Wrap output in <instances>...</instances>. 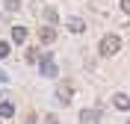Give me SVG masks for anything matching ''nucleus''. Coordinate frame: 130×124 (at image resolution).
Masks as SVG:
<instances>
[{
    "mask_svg": "<svg viewBox=\"0 0 130 124\" xmlns=\"http://www.w3.org/2000/svg\"><path fill=\"white\" fill-rule=\"evenodd\" d=\"M118 47H121V36L109 33V36H104V39H101L98 53H101V56H115V53H118Z\"/></svg>",
    "mask_w": 130,
    "mask_h": 124,
    "instance_id": "obj_1",
    "label": "nucleus"
},
{
    "mask_svg": "<svg viewBox=\"0 0 130 124\" xmlns=\"http://www.w3.org/2000/svg\"><path fill=\"white\" fill-rule=\"evenodd\" d=\"M39 71H41V77H56V62H53V56L50 53H44V56L39 59Z\"/></svg>",
    "mask_w": 130,
    "mask_h": 124,
    "instance_id": "obj_2",
    "label": "nucleus"
},
{
    "mask_svg": "<svg viewBox=\"0 0 130 124\" xmlns=\"http://www.w3.org/2000/svg\"><path fill=\"white\" fill-rule=\"evenodd\" d=\"M56 98H59V103H68V100L74 98V83L71 80H62L56 86Z\"/></svg>",
    "mask_w": 130,
    "mask_h": 124,
    "instance_id": "obj_3",
    "label": "nucleus"
},
{
    "mask_svg": "<svg viewBox=\"0 0 130 124\" xmlns=\"http://www.w3.org/2000/svg\"><path fill=\"white\" fill-rule=\"evenodd\" d=\"M53 41H56V30H53V27H39V44H53Z\"/></svg>",
    "mask_w": 130,
    "mask_h": 124,
    "instance_id": "obj_4",
    "label": "nucleus"
},
{
    "mask_svg": "<svg viewBox=\"0 0 130 124\" xmlns=\"http://www.w3.org/2000/svg\"><path fill=\"white\" fill-rule=\"evenodd\" d=\"M101 121V112L98 109H83L80 112V124H98Z\"/></svg>",
    "mask_w": 130,
    "mask_h": 124,
    "instance_id": "obj_5",
    "label": "nucleus"
},
{
    "mask_svg": "<svg viewBox=\"0 0 130 124\" xmlns=\"http://www.w3.org/2000/svg\"><path fill=\"white\" fill-rule=\"evenodd\" d=\"M12 41H15V44H24L27 41V30L24 27H12Z\"/></svg>",
    "mask_w": 130,
    "mask_h": 124,
    "instance_id": "obj_6",
    "label": "nucleus"
},
{
    "mask_svg": "<svg viewBox=\"0 0 130 124\" xmlns=\"http://www.w3.org/2000/svg\"><path fill=\"white\" fill-rule=\"evenodd\" d=\"M112 103H115V109H130V98H127V95H121V92L112 98Z\"/></svg>",
    "mask_w": 130,
    "mask_h": 124,
    "instance_id": "obj_7",
    "label": "nucleus"
},
{
    "mask_svg": "<svg viewBox=\"0 0 130 124\" xmlns=\"http://www.w3.org/2000/svg\"><path fill=\"white\" fill-rule=\"evenodd\" d=\"M68 30H71V33H83V30H86L83 18H68Z\"/></svg>",
    "mask_w": 130,
    "mask_h": 124,
    "instance_id": "obj_8",
    "label": "nucleus"
},
{
    "mask_svg": "<svg viewBox=\"0 0 130 124\" xmlns=\"http://www.w3.org/2000/svg\"><path fill=\"white\" fill-rule=\"evenodd\" d=\"M12 115H15V107H12L9 100H3V103H0V118H12Z\"/></svg>",
    "mask_w": 130,
    "mask_h": 124,
    "instance_id": "obj_9",
    "label": "nucleus"
},
{
    "mask_svg": "<svg viewBox=\"0 0 130 124\" xmlns=\"http://www.w3.org/2000/svg\"><path fill=\"white\" fill-rule=\"evenodd\" d=\"M44 21H47V27H53V24H56V21H59V15H56V9H44Z\"/></svg>",
    "mask_w": 130,
    "mask_h": 124,
    "instance_id": "obj_10",
    "label": "nucleus"
},
{
    "mask_svg": "<svg viewBox=\"0 0 130 124\" xmlns=\"http://www.w3.org/2000/svg\"><path fill=\"white\" fill-rule=\"evenodd\" d=\"M39 59H41L39 47H30V50H27V62H39Z\"/></svg>",
    "mask_w": 130,
    "mask_h": 124,
    "instance_id": "obj_11",
    "label": "nucleus"
},
{
    "mask_svg": "<svg viewBox=\"0 0 130 124\" xmlns=\"http://www.w3.org/2000/svg\"><path fill=\"white\" fill-rule=\"evenodd\" d=\"M6 9H9V12H15V9H21V0H6Z\"/></svg>",
    "mask_w": 130,
    "mask_h": 124,
    "instance_id": "obj_12",
    "label": "nucleus"
},
{
    "mask_svg": "<svg viewBox=\"0 0 130 124\" xmlns=\"http://www.w3.org/2000/svg\"><path fill=\"white\" fill-rule=\"evenodd\" d=\"M24 124H39V115H36V112H27V121Z\"/></svg>",
    "mask_w": 130,
    "mask_h": 124,
    "instance_id": "obj_13",
    "label": "nucleus"
},
{
    "mask_svg": "<svg viewBox=\"0 0 130 124\" xmlns=\"http://www.w3.org/2000/svg\"><path fill=\"white\" fill-rule=\"evenodd\" d=\"M0 56H9V41H0Z\"/></svg>",
    "mask_w": 130,
    "mask_h": 124,
    "instance_id": "obj_14",
    "label": "nucleus"
},
{
    "mask_svg": "<svg viewBox=\"0 0 130 124\" xmlns=\"http://www.w3.org/2000/svg\"><path fill=\"white\" fill-rule=\"evenodd\" d=\"M44 124H59V118L56 115H44Z\"/></svg>",
    "mask_w": 130,
    "mask_h": 124,
    "instance_id": "obj_15",
    "label": "nucleus"
},
{
    "mask_svg": "<svg viewBox=\"0 0 130 124\" xmlns=\"http://www.w3.org/2000/svg\"><path fill=\"white\" fill-rule=\"evenodd\" d=\"M121 9H124V12L130 15V0H121Z\"/></svg>",
    "mask_w": 130,
    "mask_h": 124,
    "instance_id": "obj_16",
    "label": "nucleus"
},
{
    "mask_svg": "<svg viewBox=\"0 0 130 124\" xmlns=\"http://www.w3.org/2000/svg\"><path fill=\"white\" fill-rule=\"evenodd\" d=\"M0 80H9V77H6V71H0Z\"/></svg>",
    "mask_w": 130,
    "mask_h": 124,
    "instance_id": "obj_17",
    "label": "nucleus"
},
{
    "mask_svg": "<svg viewBox=\"0 0 130 124\" xmlns=\"http://www.w3.org/2000/svg\"><path fill=\"white\" fill-rule=\"evenodd\" d=\"M127 124H130V118H127Z\"/></svg>",
    "mask_w": 130,
    "mask_h": 124,
    "instance_id": "obj_18",
    "label": "nucleus"
},
{
    "mask_svg": "<svg viewBox=\"0 0 130 124\" xmlns=\"http://www.w3.org/2000/svg\"><path fill=\"white\" fill-rule=\"evenodd\" d=\"M0 95H3V92H0Z\"/></svg>",
    "mask_w": 130,
    "mask_h": 124,
    "instance_id": "obj_19",
    "label": "nucleus"
}]
</instances>
